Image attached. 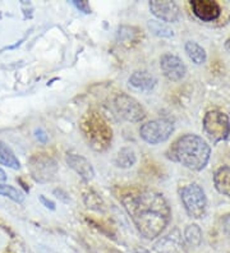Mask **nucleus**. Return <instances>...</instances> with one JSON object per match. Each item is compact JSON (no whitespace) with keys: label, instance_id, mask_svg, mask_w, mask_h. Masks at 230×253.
Instances as JSON below:
<instances>
[{"label":"nucleus","instance_id":"nucleus-1","mask_svg":"<svg viewBox=\"0 0 230 253\" xmlns=\"http://www.w3.org/2000/svg\"><path fill=\"white\" fill-rule=\"evenodd\" d=\"M122 204L139 234L150 241L159 237L172 219L166 198L152 189H133L122 196Z\"/></svg>","mask_w":230,"mask_h":253},{"label":"nucleus","instance_id":"nucleus-2","mask_svg":"<svg viewBox=\"0 0 230 253\" xmlns=\"http://www.w3.org/2000/svg\"><path fill=\"white\" fill-rule=\"evenodd\" d=\"M211 156V147L202 137L197 134H184L179 137L166 152V158L182 164L194 171H199L207 165Z\"/></svg>","mask_w":230,"mask_h":253},{"label":"nucleus","instance_id":"nucleus-3","mask_svg":"<svg viewBox=\"0 0 230 253\" xmlns=\"http://www.w3.org/2000/svg\"><path fill=\"white\" fill-rule=\"evenodd\" d=\"M81 130L92 150L106 151L113 139V129L97 111H89L81 121Z\"/></svg>","mask_w":230,"mask_h":253},{"label":"nucleus","instance_id":"nucleus-4","mask_svg":"<svg viewBox=\"0 0 230 253\" xmlns=\"http://www.w3.org/2000/svg\"><path fill=\"white\" fill-rule=\"evenodd\" d=\"M184 210L193 219H202L207 209V198L205 191L197 183L184 185L179 191Z\"/></svg>","mask_w":230,"mask_h":253},{"label":"nucleus","instance_id":"nucleus-5","mask_svg":"<svg viewBox=\"0 0 230 253\" xmlns=\"http://www.w3.org/2000/svg\"><path fill=\"white\" fill-rule=\"evenodd\" d=\"M203 130L212 143L228 139L230 134V121L220 110H211L203 118Z\"/></svg>","mask_w":230,"mask_h":253},{"label":"nucleus","instance_id":"nucleus-6","mask_svg":"<svg viewBox=\"0 0 230 253\" xmlns=\"http://www.w3.org/2000/svg\"><path fill=\"white\" fill-rule=\"evenodd\" d=\"M174 132V124L166 118L147 122L139 128V136L144 142L150 145H159L170 138Z\"/></svg>","mask_w":230,"mask_h":253},{"label":"nucleus","instance_id":"nucleus-7","mask_svg":"<svg viewBox=\"0 0 230 253\" xmlns=\"http://www.w3.org/2000/svg\"><path fill=\"white\" fill-rule=\"evenodd\" d=\"M114 104H115L118 114L124 121L131 122V123H138V122L143 121L146 117V113L141 104L135 97L127 95V93H119L114 100Z\"/></svg>","mask_w":230,"mask_h":253},{"label":"nucleus","instance_id":"nucleus-8","mask_svg":"<svg viewBox=\"0 0 230 253\" xmlns=\"http://www.w3.org/2000/svg\"><path fill=\"white\" fill-rule=\"evenodd\" d=\"M153 250L157 253H188L185 241L182 237L179 229L174 228L165 237L160 238L156 243L153 244Z\"/></svg>","mask_w":230,"mask_h":253},{"label":"nucleus","instance_id":"nucleus-9","mask_svg":"<svg viewBox=\"0 0 230 253\" xmlns=\"http://www.w3.org/2000/svg\"><path fill=\"white\" fill-rule=\"evenodd\" d=\"M31 174L39 182H49L56 174V163L51 158L46 156H35L30 163Z\"/></svg>","mask_w":230,"mask_h":253},{"label":"nucleus","instance_id":"nucleus-10","mask_svg":"<svg viewBox=\"0 0 230 253\" xmlns=\"http://www.w3.org/2000/svg\"><path fill=\"white\" fill-rule=\"evenodd\" d=\"M150 10L153 16L164 23H175L181 19V9L174 1L169 0H152Z\"/></svg>","mask_w":230,"mask_h":253},{"label":"nucleus","instance_id":"nucleus-11","mask_svg":"<svg viewBox=\"0 0 230 253\" xmlns=\"http://www.w3.org/2000/svg\"><path fill=\"white\" fill-rule=\"evenodd\" d=\"M160 68L163 74L172 82H178L185 77L187 68L181 58L173 54H164L160 58Z\"/></svg>","mask_w":230,"mask_h":253},{"label":"nucleus","instance_id":"nucleus-12","mask_svg":"<svg viewBox=\"0 0 230 253\" xmlns=\"http://www.w3.org/2000/svg\"><path fill=\"white\" fill-rule=\"evenodd\" d=\"M190 8L194 16L202 22H214L221 14L220 5L214 0H192Z\"/></svg>","mask_w":230,"mask_h":253},{"label":"nucleus","instance_id":"nucleus-13","mask_svg":"<svg viewBox=\"0 0 230 253\" xmlns=\"http://www.w3.org/2000/svg\"><path fill=\"white\" fill-rule=\"evenodd\" d=\"M65 160H67L69 168H72L78 175H81V178H83L85 180L93 179L95 169H93L92 164L86 158H83V156L77 154H67Z\"/></svg>","mask_w":230,"mask_h":253},{"label":"nucleus","instance_id":"nucleus-14","mask_svg":"<svg viewBox=\"0 0 230 253\" xmlns=\"http://www.w3.org/2000/svg\"><path fill=\"white\" fill-rule=\"evenodd\" d=\"M129 84L133 86L137 90L141 91H151L156 86V78L147 71H137L132 73V76L128 80Z\"/></svg>","mask_w":230,"mask_h":253},{"label":"nucleus","instance_id":"nucleus-15","mask_svg":"<svg viewBox=\"0 0 230 253\" xmlns=\"http://www.w3.org/2000/svg\"><path fill=\"white\" fill-rule=\"evenodd\" d=\"M215 188L219 193L230 197V167H223L214 174Z\"/></svg>","mask_w":230,"mask_h":253},{"label":"nucleus","instance_id":"nucleus-16","mask_svg":"<svg viewBox=\"0 0 230 253\" xmlns=\"http://www.w3.org/2000/svg\"><path fill=\"white\" fill-rule=\"evenodd\" d=\"M137 161V156H136L135 151L131 147H123L122 150L118 151L114 159V164L120 169H129Z\"/></svg>","mask_w":230,"mask_h":253},{"label":"nucleus","instance_id":"nucleus-17","mask_svg":"<svg viewBox=\"0 0 230 253\" xmlns=\"http://www.w3.org/2000/svg\"><path fill=\"white\" fill-rule=\"evenodd\" d=\"M0 164L13 170H17L21 168V163L14 155V152L3 141H0Z\"/></svg>","mask_w":230,"mask_h":253},{"label":"nucleus","instance_id":"nucleus-18","mask_svg":"<svg viewBox=\"0 0 230 253\" xmlns=\"http://www.w3.org/2000/svg\"><path fill=\"white\" fill-rule=\"evenodd\" d=\"M185 53H187L188 58L197 65L203 64L206 62V59H207L206 50L194 41H188L185 43Z\"/></svg>","mask_w":230,"mask_h":253},{"label":"nucleus","instance_id":"nucleus-19","mask_svg":"<svg viewBox=\"0 0 230 253\" xmlns=\"http://www.w3.org/2000/svg\"><path fill=\"white\" fill-rule=\"evenodd\" d=\"M184 241L192 247H198L202 243V230L197 224H189L184 230Z\"/></svg>","mask_w":230,"mask_h":253},{"label":"nucleus","instance_id":"nucleus-20","mask_svg":"<svg viewBox=\"0 0 230 253\" xmlns=\"http://www.w3.org/2000/svg\"><path fill=\"white\" fill-rule=\"evenodd\" d=\"M147 27L155 36L166 37V39L174 36V31H173L172 28L169 27L166 23H164L161 21H157V19H150L147 22Z\"/></svg>","mask_w":230,"mask_h":253},{"label":"nucleus","instance_id":"nucleus-21","mask_svg":"<svg viewBox=\"0 0 230 253\" xmlns=\"http://www.w3.org/2000/svg\"><path fill=\"white\" fill-rule=\"evenodd\" d=\"M118 40H119V43H122V45L131 46L132 42L137 43L138 31L133 27L123 26V27L119 28V32H118Z\"/></svg>","mask_w":230,"mask_h":253},{"label":"nucleus","instance_id":"nucleus-22","mask_svg":"<svg viewBox=\"0 0 230 253\" xmlns=\"http://www.w3.org/2000/svg\"><path fill=\"white\" fill-rule=\"evenodd\" d=\"M0 196L9 198L17 204H22L25 201V195L19 189L14 188L13 185L3 184V183H0Z\"/></svg>","mask_w":230,"mask_h":253},{"label":"nucleus","instance_id":"nucleus-23","mask_svg":"<svg viewBox=\"0 0 230 253\" xmlns=\"http://www.w3.org/2000/svg\"><path fill=\"white\" fill-rule=\"evenodd\" d=\"M85 202H86L87 207H90V209H95V210H100V207L101 206V200H100V197H98L97 195H95V193H90V195H87L86 197H85Z\"/></svg>","mask_w":230,"mask_h":253},{"label":"nucleus","instance_id":"nucleus-24","mask_svg":"<svg viewBox=\"0 0 230 253\" xmlns=\"http://www.w3.org/2000/svg\"><path fill=\"white\" fill-rule=\"evenodd\" d=\"M72 4H73L80 12L85 13V14H91V6H90L89 1H86V0H73Z\"/></svg>","mask_w":230,"mask_h":253},{"label":"nucleus","instance_id":"nucleus-25","mask_svg":"<svg viewBox=\"0 0 230 253\" xmlns=\"http://www.w3.org/2000/svg\"><path fill=\"white\" fill-rule=\"evenodd\" d=\"M39 198H40V202L44 205V206L46 207V209H49V210H51V211H54L56 209L55 204H54V202H52L51 200H47V198H46L45 196L41 195Z\"/></svg>","mask_w":230,"mask_h":253},{"label":"nucleus","instance_id":"nucleus-26","mask_svg":"<svg viewBox=\"0 0 230 253\" xmlns=\"http://www.w3.org/2000/svg\"><path fill=\"white\" fill-rule=\"evenodd\" d=\"M35 137H36L40 142L43 143L47 142V134H46V132L43 129V128H39V129L35 130Z\"/></svg>","mask_w":230,"mask_h":253},{"label":"nucleus","instance_id":"nucleus-27","mask_svg":"<svg viewBox=\"0 0 230 253\" xmlns=\"http://www.w3.org/2000/svg\"><path fill=\"white\" fill-rule=\"evenodd\" d=\"M223 229H224L225 234L230 238V213L225 215L223 219Z\"/></svg>","mask_w":230,"mask_h":253},{"label":"nucleus","instance_id":"nucleus-28","mask_svg":"<svg viewBox=\"0 0 230 253\" xmlns=\"http://www.w3.org/2000/svg\"><path fill=\"white\" fill-rule=\"evenodd\" d=\"M6 180V174L1 168H0V182H5Z\"/></svg>","mask_w":230,"mask_h":253},{"label":"nucleus","instance_id":"nucleus-29","mask_svg":"<svg viewBox=\"0 0 230 253\" xmlns=\"http://www.w3.org/2000/svg\"><path fill=\"white\" fill-rule=\"evenodd\" d=\"M135 253H151L150 251H147L146 248H142V247H137L135 250Z\"/></svg>","mask_w":230,"mask_h":253},{"label":"nucleus","instance_id":"nucleus-30","mask_svg":"<svg viewBox=\"0 0 230 253\" xmlns=\"http://www.w3.org/2000/svg\"><path fill=\"white\" fill-rule=\"evenodd\" d=\"M225 47H227V50L230 53V37L227 40V42H225Z\"/></svg>","mask_w":230,"mask_h":253}]
</instances>
